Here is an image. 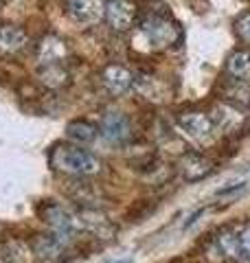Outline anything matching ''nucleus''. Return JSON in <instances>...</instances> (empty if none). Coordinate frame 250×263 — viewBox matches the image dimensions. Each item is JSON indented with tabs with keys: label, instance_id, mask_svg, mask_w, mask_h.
<instances>
[{
	"label": "nucleus",
	"instance_id": "4468645a",
	"mask_svg": "<svg viewBox=\"0 0 250 263\" xmlns=\"http://www.w3.org/2000/svg\"><path fill=\"white\" fill-rule=\"evenodd\" d=\"M224 72L235 81H250V51L248 48H235L226 57Z\"/></svg>",
	"mask_w": 250,
	"mask_h": 263
},
{
	"label": "nucleus",
	"instance_id": "39448f33",
	"mask_svg": "<svg viewBox=\"0 0 250 263\" xmlns=\"http://www.w3.org/2000/svg\"><path fill=\"white\" fill-rule=\"evenodd\" d=\"M178 125L180 129L185 132L189 138H193L198 143H208L213 141L215 136V123L211 119V114L206 112H198V110H191V112H182L178 117Z\"/></svg>",
	"mask_w": 250,
	"mask_h": 263
},
{
	"label": "nucleus",
	"instance_id": "a211bd4d",
	"mask_svg": "<svg viewBox=\"0 0 250 263\" xmlns=\"http://www.w3.org/2000/svg\"><path fill=\"white\" fill-rule=\"evenodd\" d=\"M31 254L29 248H24L22 243L13 241V243H7L3 252H0V259H3L5 263H27V257Z\"/></svg>",
	"mask_w": 250,
	"mask_h": 263
},
{
	"label": "nucleus",
	"instance_id": "6ab92c4d",
	"mask_svg": "<svg viewBox=\"0 0 250 263\" xmlns=\"http://www.w3.org/2000/svg\"><path fill=\"white\" fill-rule=\"evenodd\" d=\"M237 239L241 248V259H244V263H250V224L237 226Z\"/></svg>",
	"mask_w": 250,
	"mask_h": 263
},
{
	"label": "nucleus",
	"instance_id": "aec40b11",
	"mask_svg": "<svg viewBox=\"0 0 250 263\" xmlns=\"http://www.w3.org/2000/svg\"><path fill=\"white\" fill-rule=\"evenodd\" d=\"M235 33L244 44H250V13H244L235 20Z\"/></svg>",
	"mask_w": 250,
	"mask_h": 263
},
{
	"label": "nucleus",
	"instance_id": "f8f14e48",
	"mask_svg": "<svg viewBox=\"0 0 250 263\" xmlns=\"http://www.w3.org/2000/svg\"><path fill=\"white\" fill-rule=\"evenodd\" d=\"M211 119H213L215 129H218V132H226V134H233V132H237L241 127V123H244V112H241L237 105L224 101V103L215 105Z\"/></svg>",
	"mask_w": 250,
	"mask_h": 263
},
{
	"label": "nucleus",
	"instance_id": "2eb2a0df",
	"mask_svg": "<svg viewBox=\"0 0 250 263\" xmlns=\"http://www.w3.org/2000/svg\"><path fill=\"white\" fill-rule=\"evenodd\" d=\"M99 134V125L90 121H83V119H77V121H70L66 125V136L68 141H73V145H90L97 138Z\"/></svg>",
	"mask_w": 250,
	"mask_h": 263
},
{
	"label": "nucleus",
	"instance_id": "4be33fe9",
	"mask_svg": "<svg viewBox=\"0 0 250 263\" xmlns=\"http://www.w3.org/2000/svg\"><path fill=\"white\" fill-rule=\"evenodd\" d=\"M0 3H3V0H0Z\"/></svg>",
	"mask_w": 250,
	"mask_h": 263
},
{
	"label": "nucleus",
	"instance_id": "ddd939ff",
	"mask_svg": "<svg viewBox=\"0 0 250 263\" xmlns=\"http://www.w3.org/2000/svg\"><path fill=\"white\" fill-rule=\"evenodd\" d=\"M29 42L27 31L18 24H5L0 27V53L5 55H15L20 53Z\"/></svg>",
	"mask_w": 250,
	"mask_h": 263
},
{
	"label": "nucleus",
	"instance_id": "9b49d317",
	"mask_svg": "<svg viewBox=\"0 0 250 263\" xmlns=\"http://www.w3.org/2000/svg\"><path fill=\"white\" fill-rule=\"evenodd\" d=\"M68 44L66 40H62L60 35H53L48 33L38 42L35 48V57H38V64L40 66H48V64H64L66 57H68Z\"/></svg>",
	"mask_w": 250,
	"mask_h": 263
},
{
	"label": "nucleus",
	"instance_id": "6e6552de",
	"mask_svg": "<svg viewBox=\"0 0 250 263\" xmlns=\"http://www.w3.org/2000/svg\"><path fill=\"white\" fill-rule=\"evenodd\" d=\"M178 171L182 180H187V182H200V180L208 178L215 171V162L204 154L189 152L178 160Z\"/></svg>",
	"mask_w": 250,
	"mask_h": 263
},
{
	"label": "nucleus",
	"instance_id": "f257e3e1",
	"mask_svg": "<svg viewBox=\"0 0 250 263\" xmlns=\"http://www.w3.org/2000/svg\"><path fill=\"white\" fill-rule=\"evenodd\" d=\"M182 40V31L167 15H147L136 27L132 46L145 53H160Z\"/></svg>",
	"mask_w": 250,
	"mask_h": 263
},
{
	"label": "nucleus",
	"instance_id": "f03ea898",
	"mask_svg": "<svg viewBox=\"0 0 250 263\" xmlns=\"http://www.w3.org/2000/svg\"><path fill=\"white\" fill-rule=\"evenodd\" d=\"M48 162L55 171L73 178H88L101 171V160L81 145H70V143H57L53 149L48 152Z\"/></svg>",
	"mask_w": 250,
	"mask_h": 263
},
{
	"label": "nucleus",
	"instance_id": "7ed1b4c3",
	"mask_svg": "<svg viewBox=\"0 0 250 263\" xmlns=\"http://www.w3.org/2000/svg\"><path fill=\"white\" fill-rule=\"evenodd\" d=\"M40 217L42 221L53 230V233L66 237V239H77L83 233L81 224V213H73L70 209L62 206L57 202H46L40 206Z\"/></svg>",
	"mask_w": 250,
	"mask_h": 263
},
{
	"label": "nucleus",
	"instance_id": "412c9836",
	"mask_svg": "<svg viewBox=\"0 0 250 263\" xmlns=\"http://www.w3.org/2000/svg\"><path fill=\"white\" fill-rule=\"evenodd\" d=\"M116 263H132V259H119Z\"/></svg>",
	"mask_w": 250,
	"mask_h": 263
},
{
	"label": "nucleus",
	"instance_id": "dca6fc26",
	"mask_svg": "<svg viewBox=\"0 0 250 263\" xmlns=\"http://www.w3.org/2000/svg\"><path fill=\"white\" fill-rule=\"evenodd\" d=\"M38 77H40V81L46 88L60 90L64 86H68L70 72L64 68V64H48V66H40V68H38Z\"/></svg>",
	"mask_w": 250,
	"mask_h": 263
},
{
	"label": "nucleus",
	"instance_id": "f3484780",
	"mask_svg": "<svg viewBox=\"0 0 250 263\" xmlns=\"http://www.w3.org/2000/svg\"><path fill=\"white\" fill-rule=\"evenodd\" d=\"M134 88L147 99H165V88L158 77L152 75H134Z\"/></svg>",
	"mask_w": 250,
	"mask_h": 263
},
{
	"label": "nucleus",
	"instance_id": "1a4fd4ad",
	"mask_svg": "<svg viewBox=\"0 0 250 263\" xmlns=\"http://www.w3.org/2000/svg\"><path fill=\"white\" fill-rule=\"evenodd\" d=\"M99 134H101L108 143L121 145L132 138V123L123 112H105L99 125Z\"/></svg>",
	"mask_w": 250,
	"mask_h": 263
},
{
	"label": "nucleus",
	"instance_id": "9d476101",
	"mask_svg": "<svg viewBox=\"0 0 250 263\" xmlns=\"http://www.w3.org/2000/svg\"><path fill=\"white\" fill-rule=\"evenodd\" d=\"M101 86L112 97H123L134 88V75L121 64H108L101 70Z\"/></svg>",
	"mask_w": 250,
	"mask_h": 263
},
{
	"label": "nucleus",
	"instance_id": "423d86ee",
	"mask_svg": "<svg viewBox=\"0 0 250 263\" xmlns=\"http://www.w3.org/2000/svg\"><path fill=\"white\" fill-rule=\"evenodd\" d=\"M136 5L132 0H108L105 3V22L114 33H128L136 24Z\"/></svg>",
	"mask_w": 250,
	"mask_h": 263
},
{
	"label": "nucleus",
	"instance_id": "20e7f679",
	"mask_svg": "<svg viewBox=\"0 0 250 263\" xmlns=\"http://www.w3.org/2000/svg\"><path fill=\"white\" fill-rule=\"evenodd\" d=\"M70 243L73 239H66L51 230L48 235H38L31 243V250L42 263H62L64 254H68Z\"/></svg>",
	"mask_w": 250,
	"mask_h": 263
},
{
	"label": "nucleus",
	"instance_id": "0eeeda50",
	"mask_svg": "<svg viewBox=\"0 0 250 263\" xmlns=\"http://www.w3.org/2000/svg\"><path fill=\"white\" fill-rule=\"evenodd\" d=\"M70 20L81 27H93L105 18V3L103 0H68L66 3Z\"/></svg>",
	"mask_w": 250,
	"mask_h": 263
}]
</instances>
